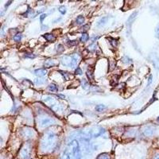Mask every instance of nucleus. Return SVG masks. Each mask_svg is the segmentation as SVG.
I'll return each mask as SVG.
<instances>
[{
  "instance_id": "9",
  "label": "nucleus",
  "mask_w": 159,
  "mask_h": 159,
  "mask_svg": "<svg viewBox=\"0 0 159 159\" xmlns=\"http://www.w3.org/2000/svg\"><path fill=\"white\" fill-rule=\"evenodd\" d=\"M136 15H137V12H134V14H132L131 16H130V18H128V21H127V24H130V23H131V22H132V21H133V19H134V18H135Z\"/></svg>"
},
{
  "instance_id": "18",
  "label": "nucleus",
  "mask_w": 159,
  "mask_h": 159,
  "mask_svg": "<svg viewBox=\"0 0 159 159\" xmlns=\"http://www.w3.org/2000/svg\"><path fill=\"white\" fill-rule=\"evenodd\" d=\"M57 47H58V49H57L58 52H61V51H64V48L61 45H57Z\"/></svg>"
},
{
  "instance_id": "6",
  "label": "nucleus",
  "mask_w": 159,
  "mask_h": 159,
  "mask_svg": "<svg viewBox=\"0 0 159 159\" xmlns=\"http://www.w3.org/2000/svg\"><path fill=\"white\" fill-rule=\"evenodd\" d=\"M89 34H86V33H84L83 34H82L81 38H80V41H81L82 42H87L88 40H89Z\"/></svg>"
},
{
  "instance_id": "1",
  "label": "nucleus",
  "mask_w": 159,
  "mask_h": 159,
  "mask_svg": "<svg viewBox=\"0 0 159 159\" xmlns=\"http://www.w3.org/2000/svg\"><path fill=\"white\" fill-rule=\"evenodd\" d=\"M61 159H80V153L77 142L74 140L68 145L63 152Z\"/></svg>"
},
{
  "instance_id": "3",
  "label": "nucleus",
  "mask_w": 159,
  "mask_h": 159,
  "mask_svg": "<svg viewBox=\"0 0 159 159\" xmlns=\"http://www.w3.org/2000/svg\"><path fill=\"white\" fill-rule=\"evenodd\" d=\"M43 37L45 38V40H46V41H48V42H54L55 39H56V38H55V37L53 36L52 34H45L43 35Z\"/></svg>"
},
{
  "instance_id": "5",
  "label": "nucleus",
  "mask_w": 159,
  "mask_h": 159,
  "mask_svg": "<svg viewBox=\"0 0 159 159\" xmlns=\"http://www.w3.org/2000/svg\"><path fill=\"white\" fill-rule=\"evenodd\" d=\"M84 22V18L83 16H78L76 18V24L78 25H82Z\"/></svg>"
},
{
  "instance_id": "7",
  "label": "nucleus",
  "mask_w": 159,
  "mask_h": 159,
  "mask_svg": "<svg viewBox=\"0 0 159 159\" xmlns=\"http://www.w3.org/2000/svg\"><path fill=\"white\" fill-rule=\"evenodd\" d=\"M22 151H24V154H22V155H23V156H22V157H25V158L29 157L30 150H29V149H27V147H25V148H24L23 150H22Z\"/></svg>"
},
{
  "instance_id": "8",
  "label": "nucleus",
  "mask_w": 159,
  "mask_h": 159,
  "mask_svg": "<svg viewBox=\"0 0 159 159\" xmlns=\"http://www.w3.org/2000/svg\"><path fill=\"white\" fill-rule=\"evenodd\" d=\"M50 124H51V119H45L42 122V126H48V125H50Z\"/></svg>"
},
{
  "instance_id": "19",
  "label": "nucleus",
  "mask_w": 159,
  "mask_h": 159,
  "mask_svg": "<svg viewBox=\"0 0 159 159\" xmlns=\"http://www.w3.org/2000/svg\"><path fill=\"white\" fill-rule=\"evenodd\" d=\"M97 159H109V157L105 155H100Z\"/></svg>"
},
{
  "instance_id": "16",
  "label": "nucleus",
  "mask_w": 159,
  "mask_h": 159,
  "mask_svg": "<svg viewBox=\"0 0 159 159\" xmlns=\"http://www.w3.org/2000/svg\"><path fill=\"white\" fill-rule=\"evenodd\" d=\"M76 74H77V75L82 74V71H81V69H80V68H77V69H76Z\"/></svg>"
},
{
  "instance_id": "12",
  "label": "nucleus",
  "mask_w": 159,
  "mask_h": 159,
  "mask_svg": "<svg viewBox=\"0 0 159 159\" xmlns=\"http://www.w3.org/2000/svg\"><path fill=\"white\" fill-rule=\"evenodd\" d=\"M105 108H106V107H105V106H103V105H98L97 107H96V109L97 111H102Z\"/></svg>"
},
{
  "instance_id": "13",
  "label": "nucleus",
  "mask_w": 159,
  "mask_h": 159,
  "mask_svg": "<svg viewBox=\"0 0 159 159\" xmlns=\"http://www.w3.org/2000/svg\"><path fill=\"white\" fill-rule=\"evenodd\" d=\"M59 11L61 13L62 15H65L66 13V8H65V7H59Z\"/></svg>"
},
{
  "instance_id": "22",
  "label": "nucleus",
  "mask_w": 159,
  "mask_h": 159,
  "mask_svg": "<svg viewBox=\"0 0 159 159\" xmlns=\"http://www.w3.org/2000/svg\"><path fill=\"white\" fill-rule=\"evenodd\" d=\"M155 159H159V156H158V157H156Z\"/></svg>"
},
{
  "instance_id": "21",
  "label": "nucleus",
  "mask_w": 159,
  "mask_h": 159,
  "mask_svg": "<svg viewBox=\"0 0 159 159\" xmlns=\"http://www.w3.org/2000/svg\"><path fill=\"white\" fill-rule=\"evenodd\" d=\"M11 2H12V1H9V2H7V4H6V7H7L8 6H9V5H11Z\"/></svg>"
},
{
  "instance_id": "23",
  "label": "nucleus",
  "mask_w": 159,
  "mask_h": 159,
  "mask_svg": "<svg viewBox=\"0 0 159 159\" xmlns=\"http://www.w3.org/2000/svg\"><path fill=\"white\" fill-rule=\"evenodd\" d=\"M158 120H159V119H158Z\"/></svg>"
},
{
  "instance_id": "11",
  "label": "nucleus",
  "mask_w": 159,
  "mask_h": 159,
  "mask_svg": "<svg viewBox=\"0 0 159 159\" xmlns=\"http://www.w3.org/2000/svg\"><path fill=\"white\" fill-rule=\"evenodd\" d=\"M21 39H22V34H16L15 37H14V40L17 42H20Z\"/></svg>"
},
{
  "instance_id": "10",
  "label": "nucleus",
  "mask_w": 159,
  "mask_h": 159,
  "mask_svg": "<svg viewBox=\"0 0 159 159\" xmlns=\"http://www.w3.org/2000/svg\"><path fill=\"white\" fill-rule=\"evenodd\" d=\"M49 89L50 91H52V92H57V87L55 84H52L49 85Z\"/></svg>"
},
{
  "instance_id": "2",
  "label": "nucleus",
  "mask_w": 159,
  "mask_h": 159,
  "mask_svg": "<svg viewBox=\"0 0 159 159\" xmlns=\"http://www.w3.org/2000/svg\"><path fill=\"white\" fill-rule=\"evenodd\" d=\"M55 137L56 136L54 135L53 134H48V136H46V138H45V143H44V147H52V145L54 144V141H55Z\"/></svg>"
},
{
  "instance_id": "20",
  "label": "nucleus",
  "mask_w": 159,
  "mask_h": 159,
  "mask_svg": "<svg viewBox=\"0 0 159 159\" xmlns=\"http://www.w3.org/2000/svg\"><path fill=\"white\" fill-rule=\"evenodd\" d=\"M89 26H90V25H84V26L83 28H82V29H83V31H86L87 30V28H89Z\"/></svg>"
},
{
  "instance_id": "14",
  "label": "nucleus",
  "mask_w": 159,
  "mask_h": 159,
  "mask_svg": "<svg viewBox=\"0 0 159 159\" xmlns=\"http://www.w3.org/2000/svg\"><path fill=\"white\" fill-rule=\"evenodd\" d=\"M68 45H70V46H73V45H76V41H69L68 42Z\"/></svg>"
},
{
  "instance_id": "17",
  "label": "nucleus",
  "mask_w": 159,
  "mask_h": 159,
  "mask_svg": "<svg viewBox=\"0 0 159 159\" xmlns=\"http://www.w3.org/2000/svg\"><path fill=\"white\" fill-rule=\"evenodd\" d=\"M46 16H47V15H45V14H43V15H41V17H40V21H41V22H43L44 18H46Z\"/></svg>"
},
{
  "instance_id": "4",
  "label": "nucleus",
  "mask_w": 159,
  "mask_h": 159,
  "mask_svg": "<svg viewBox=\"0 0 159 159\" xmlns=\"http://www.w3.org/2000/svg\"><path fill=\"white\" fill-rule=\"evenodd\" d=\"M35 73H36L37 75H38L39 76H45V75L46 74V70H45V69H40L35 71Z\"/></svg>"
},
{
  "instance_id": "15",
  "label": "nucleus",
  "mask_w": 159,
  "mask_h": 159,
  "mask_svg": "<svg viewBox=\"0 0 159 159\" xmlns=\"http://www.w3.org/2000/svg\"><path fill=\"white\" fill-rule=\"evenodd\" d=\"M25 57H29V58H34L35 57V55L32 54V53H27V54L25 55Z\"/></svg>"
}]
</instances>
